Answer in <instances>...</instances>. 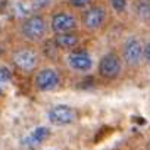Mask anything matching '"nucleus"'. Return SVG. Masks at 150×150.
<instances>
[{"mask_svg":"<svg viewBox=\"0 0 150 150\" xmlns=\"http://www.w3.org/2000/svg\"><path fill=\"white\" fill-rule=\"evenodd\" d=\"M49 135H50V129L47 127H37L24 138V144L28 147H35L41 144L43 141H46Z\"/></svg>","mask_w":150,"mask_h":150,"instance_id":"9b49d317","label":"nucleus"},{"mask_svg":"<svg viewBox=\"0 0 150 150\" xmlns=\"http://www.w3.org/2000/svg\"><path fill=\"white\" fill-rule=\"evenodd\" d=\"M53 44L59 50L71 52L74 49H77L81 43V35L78 31H72V33H62V34H53L52 38Z\"/></svg>","mask_w":150,"mask_h":150,"instance_id":"9d476101","label":"nucleus"},{"mask_svg":"<svg viewBox=\"0 0 150 150\" xmlns=\"http://www.w3.org/2000/svg\"><path fill=\"white\" fill-rule=\"evenodd\" d=\"M110 5H112L115 12L121 13L127 9V0H110Z\"/></svg>","mask_w":150,"mask_h":150,"instance_id":"2eb2a0df","label":"nucleus"},{"mask_svg":"<svg viewBox=\"0 0 150 150\" xmlns=\"http://www.w3.org/2000/svg\"><path fill=\"white\" fill-rule=\"evenodd\" d=\"M108 19V11L103 5H90L80 15V24L87 31H99Z\"/></svg>","mask_w":150,"mask_h":150,"instance_id":"39448f33","label":"nucleus"},{"mask_svg":"<svg viewBox=\"0 0 150 150\" xmlns=\"http://www.w3.org/2000/svg\"><path fill=\"white\" fill-rule=\"evenodd\" d=\"M122 66L124 62L119 56V53L116 52H108L105 53L97 65V72L103 80H116L121 72H122Z\"/></svg>","mask_w":150,"mask_h":150,"instance_id":"0eeeda50","label":"nucleus"},{"mask_svg":"<svg viewBox=\"0 0 150 150\" xmlns=\"http://www.w3.org/2000/svg\"><path fill=\"white\" fill-rule=\"evenodd\" d=\"M119 56L125 66L138 68L144 62V44L137 35H128L121 43Z\"/></svg>","mask_w":150,"mask_h":150,"instance_id":"f03ea898","label":"nucleus"},{"mask_svg":"<svg viewBox=\"0 0 150 150\" xmlns=\"http://www.w3.org/2000/svg\"><path fill=\"white\" fill-rule=\"evenodd\" d=\"M12 63L22 72H34L40 65V54L33 46H21L12 52Z\"/></svg>","mask_w":150,"mask_h":150,"instance_id":"7ed1b4c3","label":"nucleus"},{"mask_svg":"<svg viewBox=\"0 0 150 150\" xmlns=\"http://www.w3.org/2000/svg\"><path fill=\"white\" fill-rule=\"evenodd\" d=\"M60 72L53 66H43L34 74V87L38 91H53L60 86Z\"/></svg>","mask_w":150,"mask_h":150,"instance_id":"423d86ee","label":"nucleus"},{"mask_svg":"<svg viewBox=\"0 0 150 150\" xmlns=\"http://www.w3.org/2000/svg\"><path fill=\"white\" fill-rule=\"evenodd\" d=\"M78 18L74 12L68 9H57L52 13L49 19L50 31L53 34H62V33H72L78 31Z\"/></svg>","mask_w":150,"mask_h":150,"instance_id":"20e7f679","label":"nucleus"},{"mask_svg":"<svg viewBox=\"0 0 150 150\" xmlns=\"http://www.w3.org/2000/svg\"><path fill=\"white\" fill-rule=\"evenodd\" d=\"M11 77H12V74H11V71H9L8 68H5V66L0 68V84L9 81V80H11Z\"/></svg>","mask_w":150,"mask_h":150,"instance_id":"dca6fc26","label":"nucleus"},{"mask_svg":"<svg viewBox=\"0 0 150 150\" xmlns=\"http://www.w3.org/2000/svg\"><path fill=\"white\" fill-rule=\"evenodd\" d=\"M132 12L140 21L150 22V0H132Z\"/></svg>","mask_w":150,"mask_h":150,"instance_id":"f8f14e48","label":"nucleus"},{"mask_svg":"<svg viewBox=\"0 0 150 150\" xmlns=\"http://www.w3.org/2000/svg\"><path fill=\"white\" fill-rule=\"evenodd\" d=\"M47 118L52 125L66 127V125H71L75 122V119H77V110L68 105H56V106L50 108V110L47 112Z\"/></svg>","mask_w":150,"mask_h":150,"instance_id":"6e6552de","label":"nucleus"},{"mask_svg":"<svg viewBox=\"0 0 150 150\" xmlns=\"http://www.w3.org/2000/svg\"><path fill=\"white\" fill-rule=\"evenodd\" d=\"M52 2V0H33L31 3V11L33 13H41V11Z\"/></svg>","mask_w":150,"mask_h":150,"instance_id":"ddd939ff","label":"nucleus"},{"mask_svg":"<svg viewBox=\"0 0 150 150\" xmlns=\"http://www.w3.org/2000/svg\"><path fill=\"white\" fill-rule=\"evenodd\" d=\"M50 31L49 19L43 13H31L28 16H24V19L19 24V34L24 40L30 43H38L43 41Z\"/></svg>","mask_w":150,"mask_h":150,"instance_id":"f257e3e1","label":"nucleus"},{"mask_svg":"<svg viewBox=\"0 0 150 150\" xmlns=\"http://www.w3.org/2000/svg\"><path fill=\"white\" fill-rule=\"evenodd\" d=\"M66 65L75 72H88L93 68V57L84 49H74L66 54Z\"/></svg>","mask_w":150,"mask_h":150,"instance_id":"1a4fd4ad","label":"nucleus"},{"mask_svg":"<svg viewBox=\"0 0 150 150\" xmlns=\"http://www.w3.org/2000/svg\"><path fill=\"white\" fill-rule=\"evenodd\" d=\"M69 2V5H71V8H74V9H86V8H88L90 5H91V2L93 0H68Z\"/></svg>","mask_w":150,"mask_h":150,"instance_id":"4468645a","label":"nucleus"},{"mask_svg":"<svg viewBox=\"0 0 150 150\" xmlns=\"http://www.w3.org/2000/svg\"><path fill=\"white\" fill-rule=\"evenodd\" d=\"M144 62L149 65L150 68V41H147L144 44Z\"/></svg>","mask_w":150,"mask_h":150,"instance_id":"f3484780","label":"nucleus"}]
</instances>
